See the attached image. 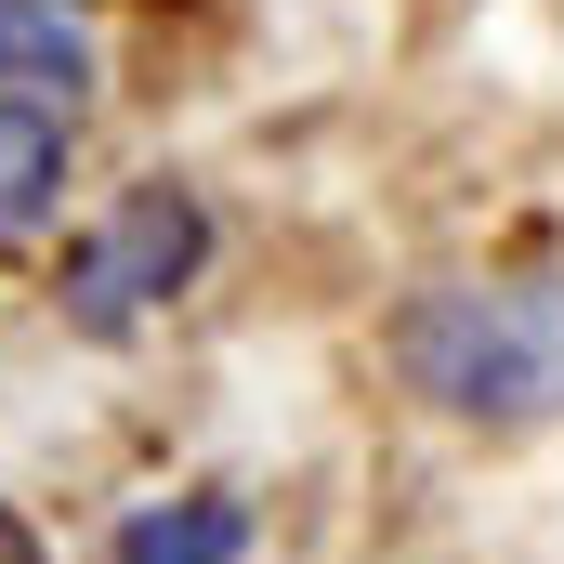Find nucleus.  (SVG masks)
<instances>
[{
	"instance_id": "f257e3e1",
	"label": "nucleus",
	"mask_w": 564,
	"mask_h": 564,
	"mask_svg": "<svg viewBox=\"0 0 564 564\" xmlns=\"http://www.w3.org/2000/svg\"><path fill=\"white\" fill-rule=\"evenodd\" d=\"M394 368L446 421L539 433L564 408V289H421L394 315Z\"/></svg>"
},
{
	"instance_id": "f03ea898",
	"label": "nucleus",
	"mask_w": 564,
	"mask_h": 564,
	"mask_svg": "<svg viewBox=\"0 0 564 564\" xmlns=\"http://www.w3.org/2000/svg\"><path fill=\"white\" fill-rule=\"evenodd\" d=\"M197 250H210V210H197L184 184H132V197L66 250L53 302H66V328H79V341H132L144 315L197 276Z\"/></svg>"
},
{
	"instance_id": "20e7f679",
	"label": "nucleus",
	"mask_w": 564,
	"mask_h": 564,
	"mask_svg": "<svg viewBox=\"0 0 564 564\" xmlns=\"http://www.w3.org/2000/svg\"><path fill=\"white\" fill-rule=\"evenodd\" d=\"M53 197H66V119L0 93V250H26L53 224Z\"/></svg>"
},
{
	"instance_id": "39448f33",
	"label": "nucleus",
	"mask_w": 564,
	"mask_h": 564,
	"mask_svg": "<svg viewBox=\"0 0 564 564\" xmlns=\"http://www.w3.org/2000/svg\"><path fill=\"white\" fill-rule=\"evenodd\" d=\"M106 552L119 564H237L250 552V512H237V499H144Z\"/></svg>"
},
{
	"instance_id": "7ed1b4c3",
	"label": "nucleus",
	"mask_w": 564,
	"mask_h": 564,
	"mask_svg": "<svg viewBox=\"0 0 564 564\" xmlns=\"http://www.w3.org/2000/svg\"><path fill=\"white\" fill-rule=\"evenodd\" d=\"M0 93L13 106H79L93 93V26L66 0H0Z\"/></svg>"
},
{
	"instance_id": "423d86ee",
	"label": "nucleus",
	"mask_w": 564,
	"mask_h": 564,
	"mask_svg": "<svg viewBox=\"0 0 564 564\" xmlns=\"http://www.w3.org/2000/svg\"><path fill=\"white\" fill-rule=\"evenodd\" d=\"M0 564H40V539H26V512H0Z\"/></svg>"
}]
</instances>
